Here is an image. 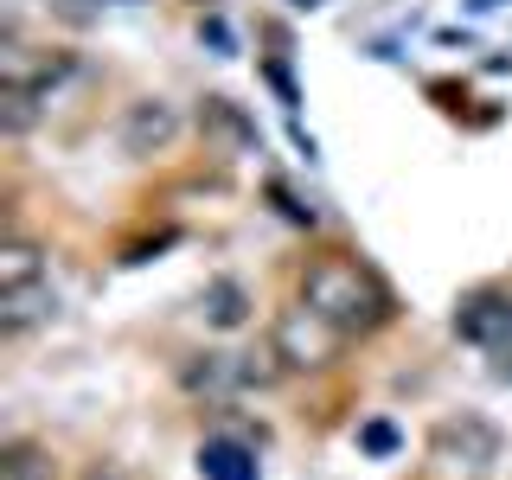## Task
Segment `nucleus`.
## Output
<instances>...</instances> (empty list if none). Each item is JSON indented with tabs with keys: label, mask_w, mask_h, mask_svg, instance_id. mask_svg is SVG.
Here are the masks:
<instances>
[{
	"label": "nucleus",
	"mask_w": 512,
	"mask_h": 480,
	"mask_svg": "<svg viewBox=\"0 0 512 480\" xmlns=\"http://www.w3.org/2000/svg\"><path fill=\"white\" fill-rule=\"evenodd\" d=\"M0 480H58V455L45 442L13 436L7 448H0Z\"/></svg>",
	"instance_id": "1a4fd4ad"
},
{
	"label": "nucleus",
	"mask_w": 512,
	"mask_h": 480,
	"mask_svg": "<svg viewBox=\"0 0 512 480\" xmlns=\"http://www.w3.org/2000/svg\"><path fill=\"white\" fill-rule=\"evenodd\" d=\"M173 135H180V116H173V103H160V96L128 103V109H122V128H116L122 154H160Z\"/></svg>",
	"instance_id": "423d86ee"
},
{
	"label": "nucleus",
	"mask_w": 512,
	"mask_h": 480,
	"mask_svg": "<svg viewBox=\"0 0 512 480\" xmlns=\"http://www.w3.org/2000/svg\"><path fill=\"white\" fill-rule=\"evenodd\" d=\"M359 448H365V455H391V448H397V429L391 423H365L359 429Z\"/></svg>",
	"instance_id": "f8f14e48"
},
{
	"label": "nucleus",
	"mask_w": 512,
	"mask_h": 480,
	"mask_svg": "<svg viewBox=\"0 0 512 480\" xmlns=\"http://www.w3.org/2000/svg\"><path fill=\"white\" fill-rule=\"evenodd\" d=\"M58 314V295H52V282H20V288H0V333L7 340H20L26 327H39V320H52Z\"/></svg>",
	"instance_id": "0eeeda50"
},
{
	"label": "nucleus",
	"mask_w": 512,
	"mask_h": 480,
	"mask_svg": "<svg viewBox=\"0 0 512 480\" xmlns=\"http://www.w3.org/2000/svg\"><path fill=\"white\" fill-rule=\"evenodd\" d=\"M455 340L487 346V352L512 346V295H506V288H474V295H461V308H455Z\"/></svg>",
	"instance_id": "39448f33"
},
{
	"label": "nucleus",
	"mask_w": 512,
	"mask_h": 480,
	"mask_svg": "<svg viewBox=\"0 0 512 480\" xmlns=\"http://www.w3.org/2000/svg\"><path fill=\"white\" fill-rule=\"evenodd\" d=\"M45 263H39V244H26V237H7L0 244V288H20V282H39Z\"/></svg>",
	"instance_id": "9b49d317"
},
{
	"label": "nucleus",
	"mask_w": 512,
	"mask_h": 480,
	"mask_svg": "<svg viewBox=\"0 0 512 480\" xmlns=\"http://www.w3.org/2000/svg\"><path fill=\"white\" fill-rule=\"evenodd\" d=\"M276 372H282L276 346H269L263 359H256V352H199V359L180 365V384L192 397L224 404V397H237V391H263V384H276Z\"/></svg>",
	"instance_id": "f03ea898"
},
{
	"label": "nucleus",
	"mask_w": 512,
	"mask_h": 480,
	"mask_svg": "<svg viewBox=\"0 0 512 480\" xmlns=\"http://www.w3.org/2000/svg\"><path fill=\"white\" fill-rule=\"evenodd\" d=\"M429 461H442L448 474H487L500 461V429L487 416H448L429 436Z\"/></svg>",
	"instance_id": "20e7f679"
},
{
	"label": "nucleus",
	"mask_w": 512,
	"mask_h": 480,
	"mask_svg": "<svg viewBox=\"0 0 512 480\" xmlns=\"http://www.w3.org/2000/svg\"><path fill=\"white\" fill-rule=\"evenodd\" d=\"M199 308H205V320H212V327H224V333H237V327H244V320H250V295H244V282L218 276V282H205Z\"/></svg>",
	"instance_id": "9d476101"
},
{
	"label": "nucleus",
	"mask_w": 512,
	"mask_h": 480,
	"mask_svg": "<svg viewBox=\"0 0 512 480\" xmlns=\"http://www.w3.org/2000/svg\"><path fill=\"white\" fill-rule=\"evenodd\" d=\"M340 340H346V333L333 327L327 314H314L308 301L282 308V314H276V333H269L282 372H320V365H333V359H340Z\"/></svg>",
	"instance_id": "7ed1b4c3"
},
{
	"label": "nucleus",
	"mask_w": 512,
	"mask_h": 480,
	"mask_svg": "<svg viewBox=\"0 0 512 480\" xmlns=\"http://www.w3.org/2000/svg\"><path fill=\"white\" fill-rule=\"evenodd\" d=\"M199 474L205 480H256V455L237 436H205L199 442Z\"/></svg>",
	"instance_id": "6e6552de"
},
{
	"label": "nucleus",
	"mask_w": 512,
	"mask_h": 480,
	"mask_svg": "<svg viewBox=\"0 0 512 480\" xmlns=\"http://www.w3.org/2000/svg\"><path fill=\"white\" fill-rule=\"evenodd\" d=\"M493 378L512 384V346H500V359H493Z\"/></svg>",
	"instance_id": "ddd939ff"
},
{
	"label": "nucleus",
	"mask_w": 512,
	"mask_h": 480,
	"mask_svg": "<svg viewBox=\"0 0 512 480\" xmlns=\"http://www.w3.org/2000/svg\"><path fill=\"white\" fill-rule=\"evenodd\" d=\"M301 301H308L314 314H327L333 327L346 333V340L378 333L384 320L397 314L391 288H384L378 269H365L359 256H314V263L301 269Z\"/></svg>",
	"instance_id": "f257e3e1"
}]
</instances>
